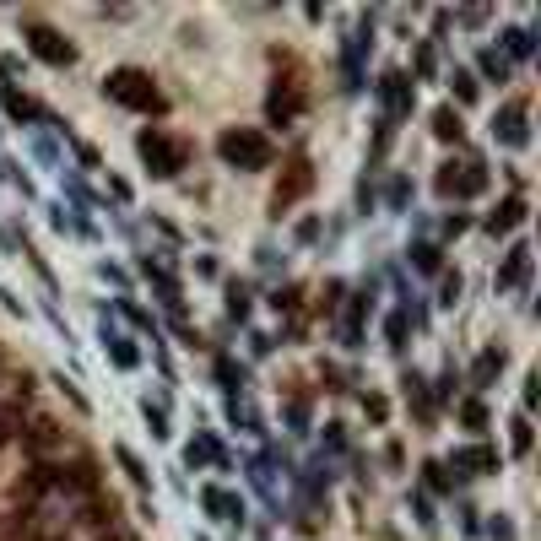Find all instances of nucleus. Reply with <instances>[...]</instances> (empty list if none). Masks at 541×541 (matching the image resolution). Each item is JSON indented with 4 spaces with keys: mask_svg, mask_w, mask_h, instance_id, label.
Wrapping results in <instances>:
<instances>
[{
    "mask_svg": "<svg viewBox=\"0 0 541 541\" xmlns=\"http://www.w3.org/2000/svg\"><path fill=\"white\" fill-rule=\"evenodd\" d=\"M525 450H531V422L514 417V455H525Z\"/></svg>",
    "mask_w": 541,
    "mask_h": 541,
    "instance_id": "nucleus-21",
    "label": "nucleus"
},
{
    "mask_svg": "<svg viewBox=\"0 0 541 541\" xmlns=\"http://www.w3.org/2000/svg\"><path fill=\"white\" fill-rule=\"evenodd\" d=\"M509 49H514V55H531V33H525V28H509Z\"/></svg>",
    "mask_w": 541,
    "mask_h": 541,
    "instance_id": "nucleus-23",
    "label": "nucleus"
},
{
    "mask_svg": "<svg viewBox=\"0 0 541 541\" xmlns=\"http://www.w3.org/2000/svg\"><path fill=\"white\" fill-rule=\"evenodd\" d=\"M493 136L504 141V147H525V141H531V125H525V109L520 103H514V109H504L493 120Z\"/></svg>",
    "mask_w": 541,
    "mask_h": 541,
    "instance_id": "nucleus-9",
    "label": "nucleus"
},
{
    "mask_svg": "<svg viewBox=\"0 0 541 541\" xmlns=\"http://www.w3.org/2000/svg\"><path fill=\"white\" fill-rule=\"evenodd\" d=\"M28 49H33L44 65H60V71L76 60V44H71V38L55 33V28H44V22H33V28H28Z\"/></svg>",
    "mask_w": 541,
    "mask_h": 541,
    "instance_id": "nucleus-6",
    "label": "nucleus"
},
{
    "mask_svg": "<svg viewBox=\"0 0 541 541\" xmlns=\"http://www.w3.org/2000/svg\"><path fill=\"white\" fill-rule=\"evenodd\" d=\"M6 114H11V120H22V125H28V120H33L38 109H33L28 98H22V92H6Z\"/></svg>",
    "mask_w": 541,
    "mask_h": 541,
    "instance_id": "nucleus-17",
    "label": "nucleus"
},
{
    "mask_svg": "<svg viewBox=\"0 0 541 541\" xmlns=\"http://www.w3.org/2000/svg\"><path fill=\"white\" fill-rule=\"evenodd\" d=\"M309 190H314V163L298 152V157H287L282 179H276V195H271V206H276V211H287L293 201H303Z\"/></svg>",
    "mask_w": 541,
    "mask_h": 541,
    "instance_id": "nucleus-5",
    "label": "nucleus"
},
{
    "mask_svg": "<svg viewBox=\"0 0 541 541\" xmlns=\"http://www.w3.org/2000/svg\"><path fill=\"white\" fill-rule=\"evenodd\" d=\"M487 190V168L477 157H460V163H444L439 168V195L444 201H471V195Z\"/></svg>",
    "mask_w": 541,
    "mask_h": 541,
    "instance_id": "nucleus-4",
    "label": "nucleus"
},
{
    "mask_svg": "<svg viewBox=\"0 0 541 541\" xmlns=\"http://www.w3.org/2000/svg\"><path fill=\"white\" fill-rule=\"evenodd\" d=\"M525 276H531V244H514L509 260H504V271H498V287H520Z\"/></svg>",
    "mask_w": 541,
    "mask_h": 541,
    "instance_id": "nucleus-10",
    "label": "nucleus"
},
{
    "mask_svg": "<svg viewBox=\"0 0 541 541\" xmlns=\"http://www.w3.org/2000/svg\"><path fill=\"white\" fill-rule=\"evenodd\" d=\"M217 157L228 168H244V174H260V168L276 163L271 141L260 136V130H222V136H217Z\"/></svg>",
    "mask_w": 541,
    "mask_h": 541,
    "instance_id": "nucleus-2",
    "label": "nucleus"
},
{
    "mask_svg": "<svg viewBox=\"0 0 541 541\" xmlns=\"http://www.w3.org/2000/svg\"><path fill=\"white\" fill-rule=\"evenodd\" d=\"M109 358L120 368H136V347H130V341H109Z\"/></svg>",
    "mask_w": 541,
    "mask_h": 541,
    "instance_id": "nucleus-20",
    "label": "nucleus"
},
{
    "mask_svg": "<svg viewBox=\"0 0 541 541\" xmlns=\"http://www.w3.org/2000/svg\"><path fill=\"white\" fill-rule=\"evenodd\" d=\"M455 98H460V103H471V98H477V82H471L466 71H455Z\"/></svg>",
    "mask_w": 541,
    "mask_h": 541,
    "instance_id": "nucleus-22",
    "label": "nucleus"
},
{
    "mask_svg": "<svg viewBox=\"0 0 541 541\" xmlns=\"http://www.w3.org/2000/svg\"><path fill=\"white\" fill-rule=\"evenodd\" d=\"M390 347H406V314H390Z\"/></svg>",
    "mask_w": 541,
    "mask_h": 541,
    "instance_id": "nucleus-24",
    "label": "nucleus"
},
{
    "mask_svg": "<svg viewBox=\"0 0 541 541\" xmlns=\"http://www.w3.org/2000/svg\"><path fill=\"white\" fill-rule=\"evenodd\" d=\"M444 303H455L460 298V276H444V293H439Z\"/></svg>",
    "mask_w": 541,
    "mask_h": 541,
    "instance_id": "nucleus-25",
    "label": "nucleus"
},
{
    "mask_svg": "<svg viewBox=\"0 0 541 541\" xmlns=\"http://www.w3.org/2000/svg\"><path fill=\"white\" fill-rule=\"evenodd\" d=\"M455 466H466V471H477V477H487V471H498V455L493 450H466V455H455Z\"/></svg>",
    "mask_w": 541,
    "mask_h": 541,
    "instance_id": "nucleus-13",
    "label": "nucleus"
},
{
    "mask_svg": "<svg viewBox=\"0 0 541 541\" xmlns=\"http://www.w3.org/2000/svg\"><path fill=\"white\" fill-rule=\"evenodd\" d=\"M206 509L217 514V520H228V525H239V520H244L239 498H233V493H222V487H206Z\"/></svg>",
    "mask_w": 541,
    "mask_h": 541,
    "instance_id": "nucleus-12",
    "label": "nucleus"
},
{
    "mask_svg": "<svg viewBox=\"0 0 541 541\" xmlns=\"http://www.w3.org/2000/svg\"><path fill=\"white\" fill-rule=\"evenodd\" d=\"M266 114H271L276 125L298 120V114H303V82H298V76H276V87H271V98H266Z\"/></svg>",
    "mask_w": 541,
    "mask_h": 541,
    "instance_id": "nucleus-7",
    "label": "nucleus"
},
{
    "mask_svg": "<svg viewBox=\"0 0 541 541\" xmlns=\"http://www.w3.org/2000/svg\"><path fill=\"white\" fill-rule=\"evenodd\" d=\"M136 152H141V163H147L152 179H174L179 168H184V147H179L174 136H163V130H141Z\"/></svg>",
    "mask_w": 541,
    "mask_h": 541,
    "instance_id": "nucleus-3",
    "label": "nucleus"
},
{
    "mask_svg": "<svg viewBox=\"0 0 541 541\" xmlns=\"http://www.w3.org/2000/svg\"><path fill=\"white\" fill-rule=\"evenodd\" d=\"M460 417H466V428H471V433H482V428H487V406H482V401H466V406H460Z\"/></svg>",
    "mask_w": 541,
    "mask_h": 541,
    "instance_id": "nucleus-18",
    "label": "nucleus"
},
{
    "mask_svg": "<svg viewBox=\"0 0 541 541\" xmlns=\"http://www.w3.org/2000/svg\"><path fill=\"white\" fill-rule=\"evenodd\" d=\"M525 211H531V206H525V201H520V195H509V201H504V206H498V211H493V217H487V233H493V239H498V233H509V228H520V222H525Z\"/></svg>",
    "mask_w": 541,
    "mask_h": 541,
    "instance_id": "nucleus-11",
    "label": "nucleus"
},
{
    "mask_svg": "<svg viewBox=\"0 0 541 541\" xmlns=\"http://www.w3.org/2000/svg\"><path fill=\"white\" fill-rule=\"evenodd\" d=\"M0 439H11V417L6 412H0Z\"/></svg>",
    "mask_w": 541,
    "mask_h": 541,
    "instance_id": "nucleus-26",
    "label": "nucleus"
},
{
    "mask_svg": "<svg viewBox=\"0 0 541 541\" xmlns=\"http://www.w3.org/2000/svg\"><path fill=\"white\" fill-rule=\"evenodd\" d=\"M379 98H385L390 125L406 120V114H412V76H406V71H385V82H379Z\"/></svg>",
    "mask_w": 541,
    "mask_h": 541,
    "instance_id": "nucleus-8",
    "label": "nucleus"
},
{
    "mask_svg": "<svg viewBox=\"0 0 541 541\" xmlns=\"http://www.w3.org/2000/svg\"><path fill=\"white\" fill-rule=\"evenodd\" d=\"M412 266H417V271H439V249H433V244H417V249H412Z\"/></svg>",
    "mask_w": 541,
    "mask_h": 541,
    "instance_id": "nucleus-19",
    "label": "nucleus"
},
{
    "mask_svg": "<svg viewBox=\"0 0 541 541\" xmlns=\"http://www.w3.org/2000/svg\"><path fill=\"white\" fill-rule=\"evenodd\" d=\"M482 71H487V82H509V55H498V49H482Z\"/></svg>",
    "mask_w": 541,
    "mask_h": 541,
    "instance_id": "nucleus-15",
    "label": "nucleus"
},
{
    "mask_svg": "<svg viewBox=\"0 0 541 541\" xmlns=\"http://www.w3.org/2000/svg\"><path fill=\"white\" fill-rule=\"evenodd\" d=\"M498 368H504V352H482V358H477V385H493Z\"/></svg>",
    "mask_w": 541,
    "mask_h": 541,
    "instance_id": "nucleus-16",
    "label": "nucleus"
},
{
    "mask_svg": "<svg viewBox=\"0 0 541 541\" xmlns=\"http://www.w3.org/2000/svg\"><path fill=\"white\" fill-rule=\"evenodd\" d=\"M103 92H109L114 103H125V109H136V114H168L163 87H157L141 65H120V71H109V76H103Z\"/></svg>",
    "mask_w": 541,
    "mask_h": 541,
    "instance_id": "nucleus-1",
    "label": "nucleus"
},
{
    "mask_svg": "<svg viewBox=\"0 0 541 541\" xmlns=\"http://www.w3.org/2000/svg\"><path fill=\"white\" fill-rule=\"evenodd\" d=\"M460 130H466V125H460L455 109H439V114H433V136H439V141H460Z\"/></svg>",
    "mask_w": 541,
    "mask_h": 541,
    "instance_id": "nucleus-14",
    "label": "nucleus"
}]
</instances>
